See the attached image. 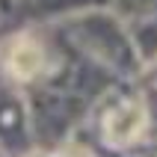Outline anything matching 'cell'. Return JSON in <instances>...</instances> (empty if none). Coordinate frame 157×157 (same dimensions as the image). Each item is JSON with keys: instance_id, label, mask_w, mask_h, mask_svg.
Segmentation results:
<instances>
[{"instance_id": "cell-1", "label": "cell", "mask_w": 157, "mask_h": 157, "mask_svg": "<svg viewBox=\"0 0 157 157\" xmlns=\"http://www.w3.org/2000/svg\"><path fill=\"white\" fill-rule=\"evenodd\" d=\"M44 59H48V51L33 36H15L6 44V68L21 80H33L44 68Z\"/></svg>"}]
</instances>
